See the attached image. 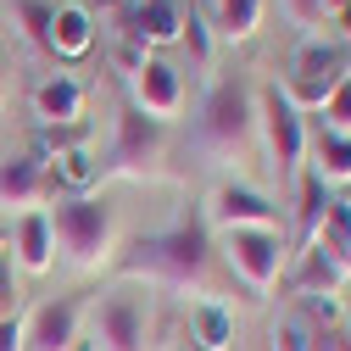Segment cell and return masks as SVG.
<instances>
[{
  "label": "cell",
  "mask_w": 351,
  "mask_h": 351,
  "mask_svg": "<svg viewBox=\"0 0 351 351\" xmlns=\"http://www.w3.org/2000/svg\"><path fill=\"white\" fill-rule=\"evenodd\" d=\"M117 274L123 279H151L162 290H206V274H212V240H206V223L201 217H179L173 229L162 234H140L117 256Z\"/></svg>",
  "instance_id": "6da1fadb"
},
{
  "label": "cell",
  "mask_w": 351,
  "mask_h": 351,
  "mask_svg": "<svg viewBox=\"0 0 351 351\" xmlns=\"http://www.w3.org/2000/svg\"><path fill=\"white\" fill-rule=\"evenodd\" d=\"M45 217H51L56 251L78 274H95L106 262H117V212L101 195H56L45 206Z\"/></svg>",
  "instance_id": "7a4b0ae2"
},
{
  "label": "cell",
  "mask_w": 351,
  "mask_h": 351,
  "mask_svg": "<svg viewBox=\"0 0 351 351\" xmlns=\"http://www.w3.org/2000/svg\"><path fill=\"white\" fill-rule=\"evenodd\" d=\"M251 140H256V90L240 73H229L201 101V145L217 156H240L251 151Z\"/></svg>",
  "instance_id": "3957f363"
},
{
  "label": "cell",
  "mask_w": 351,
  "mask_h": 351,
  "mask_svg": "<svg viewBox=\"0 0 351 351\" xmlns=\"http://www.w3.org/2000/svg\"><path fill=\"white\" fill-rule=\"evenodd\" d=\"M346 78H351V56H346V45H335V39H306V45L295 51L290 78L279 84V90H285V101L306 117V112H318Z\"/></svg>",
  "instance_id": "277c9868"
},
{
  "label": "cell",
  "mask_w": 351,
  "mask_h": 351,
  "mask_svg": "<svg viewBox=\"0 0 351 351\" xmlns=\"http://www.w3.org/2000/svg\"><path fill=\"white\" fill-rule=\"evenodd\" d=\"M256 128H262V140H268V167L279 173L285 184H295L313 140H306V117L285 101L279 84H268V90L256 95Z\"/></svg>",
  "instance_id": "5b68a950"
},
{
  "label": "cell",
  "mask_w": 351,
  "mask_h": 351,
  "mask_svg": "<svg viewBox=\"0 0 351 351\" xmlns=\"http://www.w3.org/2000/svg\"><path fill=\"white\" fill-rule=\"evenodd\" d=\"M151 346V295L123 279L95 301V351H145Z\"/></svg>",
  "instance_id": "8992f818"
},
{
  "label": "cell",
  "mask_w": 351,
  "mask_h": 351,
  "mask_svg": "<svg viewBox=\"0 0 351 351\" xmlns=\"http://www.w3.org/2000/svg\"><path fill=\"white\" fill-rule=\"evenodd\" d=\"M285 256V229H223V262L251 295H268L279 285Z\"/></svg>",
  "instance_id": "52a82bcc"
},
{
  "label": "cell",
  "mask_w": 351,
  "mask_h": 351,
  "mask_svg": "<svg viewBox=\"0 0 351 351\" xmlns=\"http://www.w3.org/2000/svg\"><path fill=\"white\" fill-rule=\"evenodd\" d=\"M162 151H167L162 123L145 117L140 106H123L117 134H112V151H106V162H101V179H145V173H156Z\"/></svg>",
  "instance_id": "ba28073f"
},
{
  "label": "cell",
  "mask_w": 351,
  "mask_h": 351,
  "mask_svg": "<svg viewBox=\"0 0 351 351\" xmlns=\"http://www.w3.org/2000/svg\"><path fill=\"white\" fill-rule=\"evenodd\" d=\"M128 90H134V106L145 117H156V123L184 112V73L173 67L167 56H145L134 73H128Z\"/></svg>",
  "instance_id": "9c48e42d"
},
{
  "label": "cell",
  "mask_w": 351,
  "mask_h": 351,
  "mask_svg": "<svg viewBox=\"0 0 351 351\" xmlns=\"http://www.w3.org/2000/svg\"><path fill=\"white\" fill-rule=\"evenodd\" d=\"M51 201V167H45V156H6L0 162V206H17V217L23 212H39Z\"/></svg>",
  "instance_id": "30bf717a"
},
{
  "label": "cell",
  "mask_w": 351,
  "mask_h": 351,
  "mask_svg": "<svg viewBox=\"0 0 351 351\" xmlns=\"http://www.w3.org/2000/svg\"><path fill=\"white\" fill-rule=\"evenodd\" d=\"M212 223L217 229H279V206L251 184H223L212 195Z\"/></svg>",
  "instance_id": "8fae6325"
},
{
  "label": "cell",
  "mask_w": 351,
  "mask_h": 351,
  "mask_svg": "<svg viewBox=\"0 0 351 351\" xmlns=\"http://www.w3.org/2000/svg\"><path fill=\"white\" fill-rule=\"evenodd\" d=\"M12 262H17L23 279H45V274L56 268V240H51V217H45V206L17 217V229H12Z\"/></svg>",
  "instance_id": "7c38bea8"
},
{
  "label": "cell",
  "mask_w": 351,
  "mask_h": 351,
  "mask_svg": "<svg viewBox=\"0 0 351 351\" xmlns=\"http://www.w3.org/2000/svg\"><path fill=\"white\" fill-rule=\"evenodd\" d=\"M78 313H84V295H51L23 324L28 329V351H67L78 340Z\"/></svg>",
  "instance_id": "4fadbf2b"
},
{
  "label": "cell",
  "mask_w": 351,
  "mask_h": 351,
  "mask_svg": "<svg viewBox=\"0 0 351 351\" xmlns=\"http://www.w3.org/2000/svg\"><path fill=\"white\" fill-rule=\"evenodd\" d=\"M45 51L56 62H84L95 51V12L67 0V6H51V34H45Z\"/></svg>",
  "instance_id": "5bb4252c"
},
{
  "label": "cell",
  "mask_w": 351,
  "mask_h": 351,
  "mask_svg": "<svg viewBox=\"0 0 351 351\" xmlns=\"http://www.w3.org/2000/svg\"><path fill=\"white\" fill-rule=\"evenodd\" d=\"M128 28H134L151 51L184 45V6L179 0H128Z\"/></svg>",
  "instance_id": "9a60e30c"
},
{
  "label": "cell",
  "mask_w": 351,
  "mask_h": 351,
  "mask_svg": "<svg viewBox=\"0 0 351 351\" xmlns=\"http://www.w3.org/2000/svg\"><path fill=\"white\" fill-rule=\"evenodd\" d=\"M34 117L39 123H84V84L67 73H51L34 84Z\"/></svg>",
  "instance_id": "2e32d148"
},
{
  "label": "cell",
  "mask_w": 351,
  "mask_h": 351,
  "mask_svg": "<svg viewBox=\"0 0 351 351\" xmlns=\"http://www.w3.org/2000/svg\"><path fill=\"white\" fill-rule=\"evenodd\" d=\"M234 340H240L234 313H229L223 301L201 295V301L190 306V346H195V351H234Z\"/></svg>",
  "instance_id": "e0dca14e"
},
{
  "label": "cell",
  "mask_w": 351,
  "mask_h": 351,
  "mask_svg": "<svg viewBox=\"0 0 351 351\" xmlns=\"http://www.w3.org/2000/svg\"><path fill=\"white\" fill-rule=\"evenodd\" d=\"M45 167H51V201L56 195H90V184L101 179V162L90 156V145L56 151V156H45Z\"/></svg>",
  "instance_id": "ac0fdd59"
},
{
  "label": "cell",
  "mask_w": 351,
  "mask_h": 351,
  "mask_svg": "<svg viewBox=\"0 0 351 351\" xmlns=\"http://www.w3.org/2000/svg\"><path fill=\"white\" fill-rule=\"evenodd\" d=\"M295 256H301V262H295V279H290V285H295L301 295H340V285L351 279L324 245H301Z\"/></svg>",
  "instance_id": "d6986e66"
},
{
  "label": "cell",
  "mask_w": 351,
  "mask_h": 351,
  "mask_svg": "<svg viewBox=\"0 0 351 351\" xmlns=\"http://www.w3.org/2000/svg\"><path fill=\"white\" fill-rule=\"evenodd\" d=\"M306 151H313V173L324 184H351V134H329V128H318V140Z\"/></svg>",
  "instance_id": "ffe728a7"
},
{
  "label": "cell",
  "mask_w": 351,
  "mask_h": 351,
  "mask_svg": "<svg viewBox=\"0 0 351 351\" xmlns=\"http://www.w3.org/2000/svg\"><path fill=\"white\" fill-rule=\"evenodd\" d=\"M295 195H301V201H295V206H301V245H313V240H318V229H324V212H329V201H335V195H329V184L318 179L313 167H301Z\"/></svg>",
  "instance_id": "44dd1931"
},
{
  "label": "cell",
  "mask_w": 351,
  "mask_h": 351,
  "mask_svg": "<svg viewBox=\"0 0 351 351\" xmlns=\"http://www.w3.org/2000/svg\"><path fill=\"white\" fill-rule=\"evenodd\" d=\"M262 6H268V0H217V34H223L229 45H245L262 28Z\"/></svg>",
  "instance_id": "7402d4cb"
},
{
  "label": "cell",
  "mask_w": 351,
  "mask_h": 351,
  "mask_svg": "<svg viewBox=\"0 0 351 351\" xmlns=\"http://www.w3.org/2000/svg\"><path fill=\"white\" fill-rule=\"evenodd\" d=\"M313 245H324L340 268L351 274V201H329V212H324V229H318V240Z\"/></svg>",
  "instance_id": "603a6c76"
},
{
  "label": "cell",
  "mask_w": 351,
  "mask_h": 351,
  "mask_svg": "<svg viewBox=\"0 0 351 351\" xmlns=\"http://www.w3.org/2000/svg\"><path fill=\"white\" fill-rule=\"evenodd\" d=\"M268 351H318V329L301 318V306H290V313L274 318V329H268Z\"/></svg>",
  "instance_id": "cb8c5ba5"
},
{
  "label": "cell",
  "mask_w": 351,
  "mask_h": 351,
  "mask_svg": "<svg viewBox=\"0 0 351 351\" xmlns=\"http://www.w3.org/2000/svg\"><path fill=\"white\" fill-rule=\"evenodd\" d=\"M84 134H90L84 123H39V145H34V156H56V151H73V145H84Z\"/></svg>",
  "instance_id": "d4e9b609"
},
{
  "label": "cell",
  "mask_w": 351,
  "mask_h": 351,
  "mask_svg": "<svg viewBox=\"0 0 351 351\" xmlns=\"http://www.w3.org/2000/svg\"><path fill=\"white\" fill-rule=\"evenodd\" d=\"M6 318H23V274H17L12 251H0V324Z\"/></svg>",
  "instance_id": "484cf974"
},
{
  "label": "cell",
  "mask_w": 351,
  "mask_h": 351,
  "mask_svg": "<svg viewBox=\"0 0 351 351\" xmlns=\"http://www.w3.org/2000/svg\"><path fill=\"white\" fill-rule=\"evenodd\" d=\"M318 117H324V128H329V134H351V78L340 84V90L318 106Z\"/></svg>",
  "instance_id": "4316f807"
},
{
  "label": "cell",
  "mask_w": 351,
  "mask_h": 351,
  "mask_svg": "<svg viewBox=\"0 0 351 351\" xmlns=\"http://www.w3.org/2000/svg\"><path fill=\"white\" fill-rule=\"evenodd\" d=\"M184 45H190L195 62H212V28H206V17H201L195 6L184 12Z\"/></svg>",
  "instance_id": "83f0119b"
},
{
  "label": "cell",
  "mask_w": 351,
  "mask_h": 351,
  "mask_svg": "<svg viewBox=\"0 0 351 351\" xmlns=\"http://www.w3.org/2000/svg\"><path fill=\"white\" fill-rule=\"evenodd\" d=\"M17 17H23V28L45 45V34H51V6L45 0H17Z\"/></svg>",
  "instance_id": "f1b7e54d"
},
{
  "label": "cell",
  "mask_w": 351,
  "mask_h": 351,
  "mask_svg": "<svg viewBox=\"0 0 351 351\" xmlns=\"http://www.w3.org/2000/svg\"><path fill=\"white\" fill-rule=\"evenodd\" d=\"M285 12H290L301 28H318V23H329V17H324V0H285Z\"/></svg>",
  "instance_id": "f546056e"
},
{
  "label": "cell",
  "mask_w": 351,
  "mask_h": 351,
  "mask_svg": "<svg viewBox=\"0 0 351 351\" xmlns=\"http://www.w3.org/2000/svg\"><path fill=\"white\" fill-rule=\"evenodd\" d=\"M0 351H28V329H23V318H6V324H0Z\"/></svg>",
  "instance_id": "4dcf8cb0"
},
{
  "label": "cell",
  "mask_w": 351,
  "mask_h": 351,
  "mask_svg": "<svg viewBox=\"0 0 351 351\" xmlns=\"http://www.w3.org/2000/svg\"><path fill=\"white\" fill-rule=\"evenodd\" d=\"M318 351H351V335L346 329H324L318 335Z\"/></svg>",
  "instance_id": "1f68e13d"
},
{
  "label": "cell",
  "mask_w": 351,
  "mask_h": 351,
  "mask_svg": "<svg viewBox=\"0 0 351 351\" xmlns=\"http://www.w3.org/2000/svg\"><path fill=\"white\" fill-rule=\"evenodd\" d=\"M346 6H351V0H324V17H340Z\"/></svg>",
  "instance_id": "d6a6232c"
},
{
  "label": "cell",
  "mask_w": 351,
  "mask_h": 351,
  "mask_svg": "<svg viewBox=\"0 0 351 351\" xmlns=\"http://www.w3.org/2000/svg\"><path fill=\"white\" fill-rule=\"evenodd\" d=\"M335 23H340V34H346V45H351V6H346V12L335 17Z\"/></svg>",
  "instance_id": "836d02e7"
},
{
  "label": "cell",
  "mask_w": 351,
  "mask_h": 351,
  "mask_svg": "<svg viewBox=\"0 0 351 351\" xmlns=\"http://www.w3.org/2000/svg\"><path fill=\"white\" fill-rule=\"evenodd\" d=\"M67 351H95V340H84V335H78V340H73Z\"/></svg>",
  "instance_id": "e575fe53"
},
{
  "label": "cell",
  "mask_w": 351,
  "mask_h": 351,
  "mask_svg": "<svg viewBox=\"0 0 351 351\" xmlns=\"http://www.w3.org/2000/svg\"><path fill=\"white\" fill-rule=\"evenodd\" d=\"M6 240H12V234H6V229H0V245H6Z\"/></svg>",
  "instance_id": "d590c367"
}]
</instances>
